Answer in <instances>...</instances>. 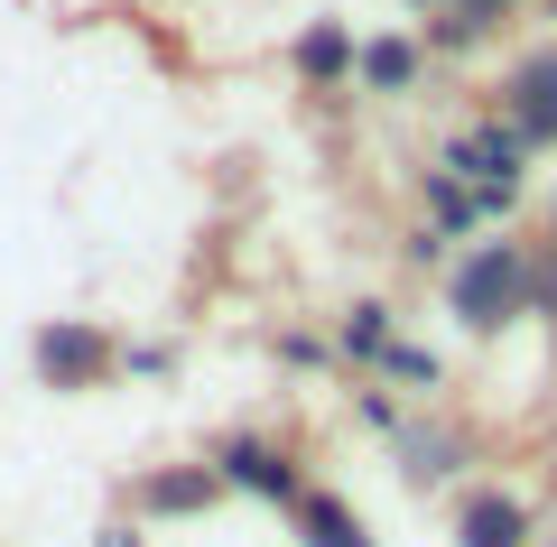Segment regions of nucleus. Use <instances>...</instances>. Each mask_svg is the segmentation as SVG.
I'll use <instances>...</instances> for the list:
<instances>
[{
	"label": "nucleus",
	"mask_w": 557,
	"mask_h": 547,
	"mask_svg": "<svg viewBox=\"0 0 557 547\" xmlns=\"http://www.w3.org/2000/svg\"><path fill=\"white\" fill-rule=\"evenodd\" d=\"M557 297V278L530 260V241H474V251L446 270V307H456V325L465 334H502L511 315H530V307H548Z\"/></svg>",
	"instance_id": "obj_1"
},
{
	"label": "nucleus",
	"mask_w": 557,
	"mask_h": 547,
	"mask_svg": "<svg viewBox=\"0 0 557 547\" xmlns=\"http://www.w3.org/2000/svg\"><path fill=\"white\" fill-rule=\"evenodd\" d=\"M28 362H38V381H47V390H102V381L121 372V334L84 325V315H57V325H38Z\"/></svg>",
	"instance_id": "obj_2"
},
{
	"label": "nucleus",
	"mask_w": 557,
	"mask_h": 547,
	"mask_svg": "<svg viewBox=\"0 0 557 547\" xmlns=\"http://www.w3.org/2000/svg\"><path fill=\"white\" fill-rule=\"evenodd\" d=\"M520 167H530V149H520L502 121H474V130L446 149V176H465L474 186V204H483V223L493 214H511V196H520Z\"/></svg>",
	"instance_id": "obj_3"
},
{
	"label": "nucleus",
	"mask_w": 557,
	"mask_h": 547,
	"mask_svg": "<svg viewBox=\"0 0 557 547\" xmlns=\"http://www.w3.org/2000/svg\"><path fill=\"white\" fill-rule=\"evenodd\" d=\"M493 121L520 139V149H557V38L530 47V57L502 75V112Z\"/></svg>",
	"instance_id": "obj_4"
},
{
	"label": "nucleus",
	"mask_w": 557,
	"mask_h": 547,
	"mask_svg": "<svg viewBox=\"0 0 557 547\" xmlns=\"http://www.w3.org/2000/svg\"><path fill=\"white\" fill-rule=\"evenodd\" d=\"M214 501H223V473H214V455H205V464L139 473V483H131V520H196V510H214Z\"/></svg>",
	"instance_id": "obj_5"
},
{
	"label": "nucleus",
	"mask_w": 557,
	"mask_h": 547,
	"mask_svg": "<svg viewBox=\"0 0 557 547\" xmlns=\"http://www.w3.org/2000/svg\"><path fill=\"white\" fill-rule=\"evenodd\" d=\"M214 473H223V492H251V501H288V510L307 501L298 464H288L278 446H260V436H233V446L214 455Z\"/></svg>",
	"instance_id": "obj_6"
},
{
	"label": "nucleus",
	"mask_w": 557,
	"mask_h": 547,
	"mask_svg": "<svg viewBox=\"0 0 557 547\" xmlns=\"http://www.w3.org/2000/svg\"><path fill=\"white\" fill-rule=\"evenodd\" d=\"M456 547H530V501L520 492H474L456 510Z\"/></svg>",
	"instance_id": "obj_7"
},
{
	"label": "nucleus",
	"mask_w": 557,
	"mask_h": 547,
	"mask_svg": "<svg viewBox=\"0 0 557 547\" xmlns=\"http://www.w3.org/2000/svg\"><path fill=\"white\" fill-rule=\"evenodd\" d=\"M354 57H362V38L344 20H317V28H298V47H288V65H298V84H354Z\"/></svg>",
	"instance_id": "obj_8"
},
{
	"label": "nucleus",
	"mask_w": 557,
	"mask_h": 547,
	"mask_svg": "<svg viewBox=\"0 0 557 547\" xmlns=\"http://www.w3.org/2000/svg\"><path fill=\"white\" fill-rule=\"evenodd\" d=\"M418 65H428V47H418V38H362L354 84H362V94H409Z\"/></svg>",
	"instance_id": "obj_9"
},
{
	"label": "nucleus",
	"mask_w": 557,
	"mask_h": 547,
	"mask_svg": "<svg viewBox=\"0 0 557 547\" xmlns=\"http://www.w3.org/2000/svg\"><path fill=\"white\" fill-rule=\"evenodd\" d=\"M298 529H307V547H372L362 510H344L335 492H307V501H298Z\"/></svg>",
	"instance_id": "obj_10"
},
{
	"label": "nucleus",
	"mask_w": 557,
	"mask_h": 547,
	"mask_svg": "<svg viewBox=\"0 0 557 547\" xmlns=\"http://www.w3.org/2000/svg\"><path fill=\"white\" fill-rule=\"evenodd\" d=\"M428 204H437V241L446 233H474V223H483V204H474V186H465V176H428Z\"/></svg>",
	"instance_id": "obj_11"
},
{
	"label": "nucleus",
	"mask_w": 557,
	"mask_h": 547,
	"mask_svg": "<svg viewBox=\"0 0 557 547\" xmlns=\"http://www.w3.org/2000/svg\"><path fill=\"white\" fill-rule=\"evenodd\" d=\"M335 344H344V362H381V352H391V307H354Z\"/></svg>",
	"instance_id": "obj_12"
},
{
	"label": "nucleus",
	"mask_w": 557,
	"mask_h": 547,
	"mask_svg": "<svg viewBox=\"0 0 557 547\" xmlns=\"http://www.w3.org/2000/svg\"><path fill=\"white\" fill-rule=\"evenodd\" d=\"M483 38H493V28H474V20H456V10H437V20H428V38H418V47H428V57H474Z\"/></svg>",
	"instance_id": "obj_13"
},
{
	"label": "nucleus",
	"mask_w": 557,
	"mask_h": 547,
	"mask_svg": "<svg viewBox=\"0 0 557 547\" xmlns=\"http://www.w3.org/2000/svg\"><path fill=\"white\" fill-rule=\"evenodd\" d=\"M381 372H391V381H418V390H437L446 362H437V352H418V344H391V352H381Z\"/></svg>",
	"instance_id": "obj_14"
},
{
	"label": "nucleus",
	"mask_w": 557,
	"mask_h": 547,
	"mask_svg": "<svg viewBox=\"0 0 557 547\" xmlns=\"http://www.w3.org/2000/svg\"><path fill=\"white\" fill-rule=\"evenodd\" d=\"M409 473H418V483L456 473V446H446V436H409Z\"/></svg>",
	"instance_id": "obj_15"
},
{
	"label": "nucleus",
	"mask_w": 557,
	"mask_h": 547,
	"mask_svg": "<svg viewBox=\"0 0 557 547\" xmlns=\"http://www.w3.org/2000/svg\"><path fill=\"white\" fill-rule=\"evenodd\" d=\"M446 10H456V20H474V28H502L520 0H446Z\"/></svg>",
	"instance_id": "obj_16"
},
{
	"label": "nucleus",
	"mask_w": 557,
	"mask_h": 547,
	"mask_svg": "<svg viewBox=\"0 0 557 547\" xmlns=\"http://www.w3.org/2000/svg\"><path fill=\"white\" fill-rule=\"evenodd\" d=\"M94 547H139V520H112V529H102Z\"/></svg>",
	"instance_id": "obj_17"
},
{
	"label": "nucleus",
	"mask_w": 557,
	"mask_h": 547,
	"mask_svg": "<svg viewBox=\"0 0 557 547\" xmlns=\"http://www.w3.org/2000/svg\"><path fill=\"white\" fill-rule=\"evenodd\" d=\"M399 10H418V20H428V10H446V0H399Z\"/></svg>",
	"instance_id": "obj_18"
},
{
	"label": "nucleus",
	"mask_w": 557,
	"mask_h": 547,
	"mask_svg": "<svg viewBox=\"0 0 557 547\" xmlns=\"http://www.w3.org/2000/svg\"><path fill=\"white\" fill-rule=\"evenodd\" d=\"M548 20H557V0H548Z\"/></svg>",
	"instance_id": "obj_19"
}]
</instances>
